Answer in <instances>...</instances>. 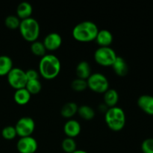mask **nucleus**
<instances>
[{"mask_svg": "<svg viewBox=\"0 0 153 153\" xmlns=\"http://www.w3.org/2000/svg\"><path fill=\"white\" fill-rule=\"evenodd\" d=\"M61 64L59 58L54 55H46L39 62V74L46 80H52L59 75Z\"/></svg>", "mask_w": 153, "mask_h": 153, "instance_id": "1", "label": "nucleus"}, {"mask_svg": "<svg viewBox=\"0 0 153 153\" xmlns=\"http://www.w3.org/2000/svg\"><path fill=\"white\" fill-rule=\"evenodd\" d=\"M98 31V27L94 22L83 21L78 23L73 28L72 34L73 38L77 41L89 43L95 40Z\"/></svg>", "mask_w": 153, "mask_h": 153, "instance_id": "2", "label": "nucleus"}, {"mask_svg": "<svg viewBox=\"0 0 153 153\" xmlns=\"http://www.w3.org/2000/svg\"><path fill=\"white\" fill-rule=\"evenodd\" d=\"M105 121L108 127L114 131H120L126 125V114L121 108H109L105 111Z\"/></svg>", "mask_w": 153, "mask_h": 153, "instance_id": "3", "label": "nucleus"}, {"mask_svg": "<svg viewBox=\"0 0 153 153\" xmlns=\"http://www.w3.org/2000/svg\"><path fill=\"white\" fill-rule=\"evenodd\" d=\"M19 29L21 36L28 42L33 43L37 40L40 36V25L34 18L30 17L21 20Z\"/></svg>", "mask_w": 153, "mask_h": 153, "instance_id": "4", "label": "nucleus"}, {"mask_svg": "<svg viewBox=\"0 0 153 153\" xmlns=\"http://www.w3.org/2000/svg\"><path fill=\"white\" fill-rule=\"evenodd\" d=\"M88 88L93 92L105 94L109 89V82L105 76L100 73H93L87 79Z\"/></svg>", "mask_w": 153, "mask_h": 153, "instance_id": "5", "label": "nucleus"}, {"mask_svg": "<svg viewBox=\"0 0 153 153\" xmlns=\"http://www.w3.org/2000/svg\"><path fill=\"white\" fill-rule=\"evenodd\" d=\"M94 60L96 62L102 67H111L116 60V52L112 48L100 47L94 52Z\"/></svg>", "mask_w": 153, "mask_h": 153, "instance_id": "6", "label": "nucleus"}, {"mask_svg": "<svg viewBox=\"0 0 153 153\" xmlns=\"http://www.w3.org/2000/svg\"><path fill=\"white\" fill-rule=\"evenodd\" d=\"M7 80L9 85L15 90L25 88L28 82L25 71L17 67H13L9 72L7 75Z\"/></svg>", "mask_w": 153, "mask_h": 153, "instance_id": "7", "label": "nucleus"}, {"mask_svg": "<svg viewBox=\"0 0 153 153\" xmlns=\"http://www.w3.org/2000/svg\"><path fill=\"white\" fill-rule=\"evenodd\" d=\"M16 134L20 137H29L35 129V122L29 117H23L18 120L15 125Z\"/></svg>", "mask_w": 153, "mask_h": 153, "instance_id": "8", "label": "nucleus"}, {"mask_svg": "<svg viewBox=\"0 0 153 153\" xmlns=\"http://www.w3.org/2000/svg\"><path fill=\"white\" fill-rule=\"evenodd\" d=\"M37 147V140L31 136L20 137L16 143V149L19 153H35Z\"/></svg>", "mask_w": 153, "mask_h": 153, "instance_id": "9", "label": "nucleus"}, {"mask_svg": "<svg viewBox=\"0 0 153 153\" xmlns=\"http://www.w3.org/2000/svg\"><path fill=\"white\" fill-rule=\"evenodd\" d=\"M43 43L46 51H55L61 47L62 44V37L58 33H49L45 37Z\"/></svg>", "mask_w": 153, "mask_h": 153, "instance_id": "10", "label": "nucleus"}, {"mask_svg": "<svg viewBox=\"0 0 153 153\" xmlns=\"http://www.w3.org/2000/svg\"><path fill=\"white\" fill-rule=\"evenodd\" d=\"M137 105L145 114L153 116V96L144 95L140 96L137 100Z\"/></svg>", "mask_w": 153, "mask_h": 153, "instance_id": "11", "label": "nucleus"}, {"mask_svg": "<svg viewBox=\"0 0 153 153\" xmlns=\"http://www.w3.org/2000/svg\"><path fill=\"white\" fill-rule=\"evenodd\" d=\"M82 127L80 123L75 120H69L65 123L64 126V134L67 135V137H77L81 132Z\"/></svg>", "mask_w": 153, "mask_h": 153, "instance_id": "12", "label": "nucleus"}, {"mask_svg": "<svg viewBox=\"0 0 153 153\" xmlns=\"http://www.w3.org/2000/svg\"><path fill=\"white\" fill-rule=\"evenodd\" d=\"M113 34L107 29L99 30L95 39L100 47H109L113 43Z\"/></svg>", "mask_w": 153, "mask_h": 153, "instance_id": "13", "label": "nucleus"}, {"mask_svg": "<svg viewBox=\"0 0 153 153\" xmlns=\"http://www.w3.org/2000/svg\"><path fill=\"white\" fill-rule=\"evenodd\" d=\"M32 12V6L28 1H22L16 7V16L21 20L31 17Z\"/></svg>", "mask_w": 153, "mask_h": 153, "instance_id": "14", "label": "nucleus"}, {"mask_svg": "<svg viewBox=\"0 0 153 153\" xmlns=\"http://www.w3.org/2000/svg\"><path fill=\"white\" fill-rule=\"evenodd\" d=\"M117 76H126L128 72V67L126 61H125L123 58L120 56L117 57L114 63L111 66Z\"/></svg>", "mask_w": 153, "mask_h": 153, "instance_id": "15", "label": "nucleus"}, {"mask_svg": "<svg viewBox=\"0 0 153 153\" xmlns=\"http://www.w3.org/2000/svg\"><path fill=\"white\" fill-rule=\"evenodd\" d=\"M76 74L79 79L87 80L91 75V68L89 63L85 61L79 62L76 67Z\"/></svg>", "mask_w": 153, "mask_h": 153, "instance_id": "16", "label": "nucleus"}, {"mask_svg": "<svg viewBox=\"0 0 153 153\" xmlns=\"http://www.w3.org/2000/svg\"><path fill=\"white\" fill-rule=\"evenodd\" d=\"M31 95L25 88L16 90L13 94V100L16 104L19 105H25L29 102Z\"/></svg>", "mask_w": 153, "mask_h": 153, "instance_id": "17", "label": "nucleus"}, {"mask_svg": "<svg viewBox=\"0 0 153 153\" xmlns=\"http://www.w3.org/2000/svg\"><path fill=\"white\" fill-rule=\"evenodd\" d=\"M104 102L107 107L113 108L116 106L119 101V94L115 89L109 88L104 94Z\"/></svg>", "mask_w": 153, "mask_h": 153, "instance_id": "18", "label": "nucleus"}, {"mask_svg": "<svg viewBox=\"0 0 153 153\" xmlns=\"http://www.w3.org/2000/svg\"><path fill=\"white\" fill-rule=\"evenodd\" d=\"M13 69V61L7 55H0V76H7Z\"/></svg>", "mask_w": 153, "mask_h": 153, "instance_id": "19", "label": "nucleus"}, {"mask_svg": "<svg viewBox=\"0 0 153 153\" xmlns=\"http://www.w3.org/2000/svg\"><path fill=\"white\" fill-rule=\"evenodd\" d=\"M77 104L73 102H69L63 105L61 109V114L64 118H71L77 113L78 111Z\"/></svg>", "mask_w": 153, "mask_h": 153, "instance_id": "20", "label": "nucleus"}, {"mask_svg": "<svg viewBox=\"0 0 153 153\" xmlns=\"http://www.w3.org/2000/svg\"><path fill=\"white\" fill-rule=\"evenodd\" d=\"M77 113L80 116L81 118L85 120H91L95 117V111L94 109L89 105H82L78 108Z\"/></svg>", "mask_w": 153, "mask_h": 153, "instance_id": "21", "label": "nucleus"}, {"mask_svg": "<svg viewBox=\"0 0 153 153\" xmlns=\"http://www.w3.org/2000/svg\"><path fill=\"white\" fill-rule=\"evenodd\" d=\"M25 89L28 91L31 95H35V94H39L42 89L41 82L39 79H35V80H29L27 82L26 85L25 87Z\"/></svg>", "mask_w": 153, "mask_h": 153, "instance_id": "22", "label": "nucleus"}, {"mask_svg": "<svg viewBox=\"0 0 153 153\" xmlns=\"http://www.w3.org/2000/svg\"><path fill=\"white\" fill-rule=\"evenodd\" d=\"M61 148L66 153H73L77 150V144L71 137H66L61 143Z\"/></svg>", "mask_w": 153, "mask_h": 153, "instance_id": "23", "label": "nucleus"}, {"mask_svg": "<svg viewBox=\"0 0 153 153\" xmlns=\"http://www.w3.org/2000/svg\"><path fill=\"white\" fill-rule=\"evenodd\" d=\"M31 51L33 55L41 57V58L46 55V49L43 45V42L38 41V40H36V41L31 43Z\"/></svg>", "mask_w": 153, "mask_h": 153, "instance_id": "24", "label": "nucleus"}, {"mask_svg": "<svg viewBox=\"0 0 153 153\" xmlns=\"http://www.w3.org/2000/svg\"><path fill=\"white\" fill-rule=\"evenodd\" d=\"M20 22L21 20L16 16L10 15V16H7L4 19V25L9 29L15 30L16 28H19Z\"/></svg>", "mask_w": 153, "mask_h": 153, "instance_id": "25", "label": "nucleus"}, {"mask_svg": "<svg viewBox=\"0 0 153 153\" xmlns=\"http://www.w3.org/2000/svg\"><path fill=\"white\" fill-rule=\"evenodd\" d=\"M71 88L73 91H76V92H82L88 88L87 80L76 78L72 82Z\"/></svg>", "mask_w": 153, "mask_h": 153, "instance_id": "26", "label": "nucleus"}, {"mask_svg": "<svg viewBox=\"0 0 153 153\" xmlns=\"http://www.w3.org/2000/svg\"><path fill=\"white\" fill-rule=\"evenodd\" d=\"M1 136L5 140H13L17 136L15 127L11 126H7L4 127L1 131Z\"/></svg>", "mask_w": 153, "mask_h": 153, "instance_id": "27", "label": "nucleus"}, {"mask_svg": "<svg viewBox=\"0 0 153 153\" xmlns=\"http://www.w3.org/2000/svg\"><path fill=\"white\" fill-rule=\"evenodd\" d=\"M143 153H153V138L145 139L141 143Z\"/></svg>", "mask_w": 153, "mask_h": 153, "instance_id": "28", "label": "nucleus"}, {"mask_svg": "<svg viewBox=\"0 0 153 153\" xmlns=\"http://www.w3.org/2000/svg\"><path fill=\"white\" fill-rule=\"evenodd\" d=\"M25 74H26V77L28 81L29 80H35V79H39V72L37 70H33V69H30L25 71Z\"/></svg>", "mask_w": 153, "mask_h": 153, "instance_id": "29", "label": "nucleus"}, {"mask_svg": "<svg viewBox=\"0 0 153 153\" xmlns=\"http://www.w3.org/2000/svg\"><path fill=\"white\" fill-rule=\"evenodd\" d=\"M73 153H88V152L85 150H82V149H77V150L75 151V152Z\"/></svg>", "mask_w": 153, "mask_h": 153, "instance_id": "30", "label": "nucleus"}]
</instances>
